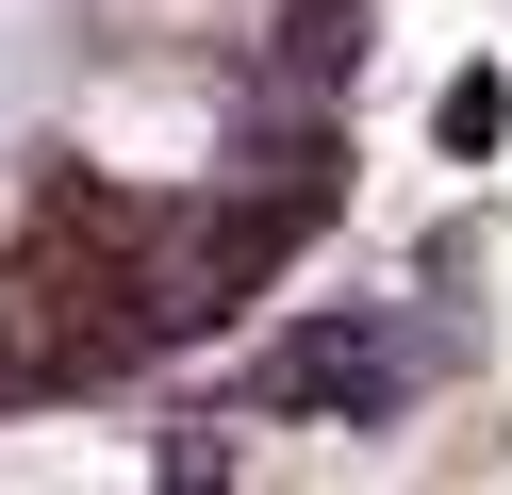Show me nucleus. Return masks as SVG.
I'll return each mask as SVG.
<instances>
[{"label": "nucleus", "instance_id": "obj_1", "mask_svg": "<svg viewBox=\"0 0 512 495\" xmlns=\"http://www.w3.org/2000/svg\"><path fill=\"white\" fill-rule=\"evenodd\" d=\"M83 149H116V165H199V149H215V99L116 83V99H83Z\"/></svg>", "mask_w": 512, "mask_h": 495}]
</instances>
